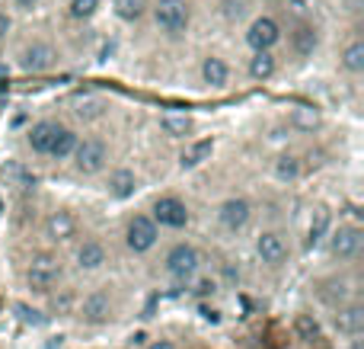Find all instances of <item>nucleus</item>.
<instances>
[{
  "mask_svg": "<svg viewBox=\"0 0 364 349\" xmlns=\"http://www.w3.org/2000/svg\"><path fill=\"white\" fill-rule=\"evenodd\" d=\"M64 279H68V263L58 250H32L29 260L23 263V286L32 298H51L64 288Z\"/></svg>",
  "mask_w": 364,
  "mask_h": 349,
  "instance_id": "nucleus-1",
  "label": "nucleus"
},
{
  "mask_svg": "<svg viewBox=\"0 0 364 349\" xmlns=\"http://www.w3.org/2000/svg\"><path fill=\"white\" fill-rule=\"evenodd\" d=\"M201 269H205V254L192 241H173L160 256V273L173 286L188 288L201 276Z\"/></svg>",
  "mask_w": 364,
  "mask_h": 349,
  "instance_id": "nucleus-2",
  "label": "nucleus"
},
{
  "mask_svg": "<svg viewBox=\"0 0 364 349\" xmlns=\"http://www.w3.org/2000/svg\"><path fill=\"white\" fill-rule=\"evenodd\" d=\"M74 318L83 327H109L119 318V295L112 286H96L90 292L77 295Z\"/></svg>",
  "mask_w": 364,
  "mask_h": 349,
  "instance_id": "nucleus-3",
  "label": "nucleus"
},
{
  "mask_svg": "<svg viewBox=\"0 0 364 349\" xmlns=\"http://www.w3.org/2000/svg\"><path fill=\"white\" fill-rule=\"evenodd\" d=\"M252 256H256V263L265 269V273H282V269H288L291 256H294L288 231L262 228L256 237H252Z\"/></svg>",
  "mask_w": 364,
  "mask_h": 349,
  "instance_id": "nucleus-4",
  "label": "nucleus"
},
{
  "mask_svg": "<svg viewBox=\"0 0 364 349\" xmlns=\"http://www.w3.org/2000/svg\"><path fill=\"white\" fill-rule=\"evenodd\" d=\"M147 16H151L154 29L170 42L186 38L188 29H192V4L188 0H151Z\"/></svg>",
  "mask_w": 364,
  "mask_h": 349,
  "instance_id": "nucleus-5",
  "label": "nucleus"
},
{
  "mask_svg": "<svg viewBox=\"0 0 364 349\" xmlns=\"http://www.w3.org/2000/svg\"><path fill=\"white\" fill-rule=\"evenodd\" d=\"M364 250V231L358 222H339L326 234V256L336 266H352L361 260Z\"/></svg>",
  "mask_w": 364,
  "mask_h": 349,
  "instance_id": "nucleus-6",
  "label": "nucleus"
},
{
  "mask_svg": "<svg viewBox=\"0 0 364 349\" xmlns=\"http://www.w3.org/2000/svg\"><path fill=\"white\" fill-rule=\"evenodd\" d=\"M16 68L23 74H51V71L61 68V48H58L51 38L36 36V38H26L16 51Z\"/></svg>",
  "mask_w": 364,
  "mask_h": 349,
  "instance_id": "nucleus-7",
  "label": "nucleus"
},
{
  "mask_svg": "<svg viewBox=\"0 0 364 349\" xmlns=\"http://www.w3.org/2000/svg\"><path fill=\"white\" fill-rule=\"evenodd\" d=\"M109 160H112L109 141L100 138V135H87V138L77 141V147H74L68 164L77 177H100V173L109 170Z\"/></svg>",
  "mask_w": 364,
  "mask_h": 349,
  "instance_id": "nucleus-8",
  "label": "nucleus"
},
{
  "mask_svg": "<svg viewBox=\"0 0 364 349\" xmlns=\"http://www.w3.org/2000/svg\"><path fill=\"white\" fill-rule=\"evenodd\" d=\"M160 234L164 231L154 224V218L147 212H132L122 224V244L132 256H147L160 247Z\"/></svg>",
  "mask_w": 364,
  "mask_h": 349,
  "instance_id": "nucleus-9",
  "label": "nucleus"
},
{
  "mask_svg": "<svg viewBox=\"0 0 364 349\" xmlns=\"http://www.w3.org/2000/svg\"><path fill=\"white\" fill-rule=\"evenodd\" d=\"M112 254H109V244L100 234H80L70 247V269L80 276H96L109 266Z\"/></svg>",
  "mask_w": 364,
  "mask_h": 349,
  "instance_id": "nucleus-10",
  "label": "nucleus"
},
{
  "mask_svg": "<svg viewBox=\"0 0 364 349\" xmlns=\"http://www.w3.org/2000/svg\"><path fill=\"white\" fill-rule=\"evenodd\" d=\"M38 231L45 237V247L61 254L64 247H74V241L80 237V218L70 209H51V212H45Z\"/></svg>",
  "mask_w": 364,
  "mask_h": 349,
  "instance_id": "nucleus-11",
  "label": "nucleus"
},
{
  "mask_svg": "<svg viewBox=\"0 0 364 349\" xmlns=\"http://www.w3.org/2000/svg\"><path fill=\"white\" fill-rule=\"evenodd\" d=\"M256 218V205H252L250 196L243 192H233V196H224L218 205H214V222L224 234H243L246 228Z\"/></svg>",
  "mask_w": 364,
  "mask_h": 349,
  "instance_id": "nucleus-12",
  "label": "nucleus"
},
{
  "mask_svg": "<svg viewBox=\"0 0 364 349\" xmlns=\"http://www.w3.org/2000/svg\"><path fill=\"white\" fill-rule=\"evenodd\" d=\"M147 215L154 218V224L160 231H186L192 224V209H188V202L179 192H160V196H154Z\"/></svg>",
  "mask_w": 364,
  "mask_h": 349,
  "instance_id": "nucleus-13",
  "label": "nucleus"
},
{
  "mask_svg": "<svg viewBox=\"0 0 364 349\" xmlns=\"http://www.w3.org/2000/svg\"><path fill=\"white\" fill-rule=\"evenodd\" d=\"M243 42H246V48H250V55L252 51H275L278 45L284 42L282 19L272 16V13H259V16H252L243 29Z\"/></svg>",
  "mask_w": 364,
  "mask_h": 349,
  "instance_id": "nucleus-14",
  "label": "nucleus"
},
{
  "mask_svg": "<svg viewBox=\"0 0 364 349\" xmlns=\"http://www.w3.org/2000/svg\"><path fill=\"white\" fill-rule=\"evenodd\" d=\"M288 51L297 58V61H310V58L320 51V26L314 23V19H307V16H301V19H294V23L288 26Z\"/></svg>",
  "mask_w": 364,
  "mask_h": 349,
  "instance_id": "nucleus-15",
  "label": "nucleus"
},
{
  "mask_svg": "<svg viewBox=\"0 0 364 349\" xmlns=\"http://www.w3.org/2000/svg\"><path fill=\"white\" fill-rule=\"evenodd\" d=\"M333 330L339 333L342 340H355L364 337V301L355 295V298L342 301V305L333 308V318H329Z\"/></svg>",
  "mask_w": 364,
  "mask_h": 349,
  "instance_id": "nucleus-16",
  "label": "nucleus"
},
{
  "mask_svg": "<svg viewBox=\"0 0 364 349\" xmlns=\"http://www.w3.org/2000/svg\"><path fill=\"white\" fill-rule=\"evenodd\" d=\"M61 132H64V122H58V119H36L29 128H26V147H29L36 157H48Z\"/></svg>",
  "mask_w": 364,
  "mask_h": 349,
  "instance_id": "nucleus-17",
  "label": "nucleus"
},
{
  "mask_svg": "<svg viewBox=\"0 0 364 349\" xmlns=\"http://www.w3.org/2000/svg\"><path fill=\"white\" fill-rule=\"evenodd\" d=\"M198 80H201V87H208V90H227L233 80L230 61H227L224 55H218V51H208L198 61Z\"/></svg>",
  "mask_w": 364,
  "mask_h": 349,
  "instance_id": "nucleus-18",
  "label": "nucleus"
},
{
  "mask_svg": "<svg viewBox=\"0 0 364 349\" xmlns=\"http://www.w3.org/2000/svg\"><path fill=\"white\" fill-rule=\"evenodd\" d=\"M291 333L301 343V349H320V343L326 340V327L314 311H297L291 321Z\"/></svg>",
  "mask_w": 364,
  "mask_h": 349,
  "instance_id": "nucleus-19",
  "label": "nucleus"
},
{
  "mask_svg": "<svg viewBox=\"0 0 364 349\" xmlns=\"http://www.w3.org/2000/svg\"><path fill=\"white\" fill-rule=\"evenodd\" d=\"M102 189H106V196L115 199V202H128V199H134V192L141 189V177L132 167H112V170L106 173Z\"/></svg>",
  "mask_w": 364,
  "mask_h": 349,
  "instance_id": "nucleus-20",
  "label": "nucleus"
},
{
  "mask_svg": "<svg viewBox=\"0 0 364 349\" xmlns=\"http://www.w3.org/2000/svg\"><path fill=\"white\" fill-rule=\"evenodd\" d=\"M70 109H74V119L83 122V125H93V122H102L109 115V100L102 93H77L70 100Z\"/></svg>",
  "mask_w": 364,
  "mask_h": 349,
  "instance_id": "nucleus-21",
  "label": "nucleus"
},
{
  "mask_svg": "<svg viewBox=\"0 0 364 349\" xmlns=\"http://www.w3.org/2000/svg\"><path fill=\"white\" fill-rule=\"evenodd\" d=\"M326 125L320 106H310V103H297V106L288 109V128L297 135H316Z\"/></svg>",
  "mask_w": 364,
  "mask_h": 349,
  "instance_id": "nucleus-22",
  "label": "nucleus"
},
{
  "mask_svg": "<svg viewBox=\"0 0 364 349\" xmlns=\"http://www.w3.org/2000/svg\"><path fill=\"white\" fill-rule=\"evenodd\" d=\"M157 128H160V135H164V138L182 141V145H186V141H192L198 122H195L192 113H164L157 119Z\"/></svg>",
  "mask_w": 364,
  "mask_h": 349,
  "instance_id": "nucleus-23",
  "label": "nucleus"
},
{
  "mask_svg": "<svg viewBox=\"0 0 364 349\" xmlns=\"http://www.w3.org/2000/svg\"><path fill=\"white\" fill-rule=\"evenodd\" d=\"M320 286V298L329 305V311H333L336 305H342V301H348V298H355V282L348 279L346 273H333V276H326V279H320L316 282Z\"/></svg>",
  "mask_w": 364,
  "mask_h": 349,
  "instance_id": "nucleus-24",
  "label": "nucleus"
},
{
  "mask_svg": "<svg viewBox=\"0 0 364 349\" xmlns=\"http://www.w3.org/2000/svg\"><path fill=\"white\" fill-rule=\"evenodd\" d=\"M278 71H282V61H278L275 51H252V55L246 58V77H250L252 83L275 80Z\"/></svg>",
  "mask_w": 364,
  "mask_h": 349,
  "instance_id": "nucleus-25",
  "label": "nucleus"
},
{
  "mask_svg": "<svg viewBox=\"0 0 364 349\" xmlns=\"http://www.w3.org/2000/svg\"><path fill=\"white\" fill-rule=\"evenodd\" d=\"M339 71L352 80H358L364 74V38L355 32V36L346 38V45L339 48Z\"/></svg>",
  "mask_w": 364,
  "mask_h": 349,
  "instance_id": "nucleus-26",
  "label": "nucleus"
},
{
  "mask_svg": "<svg viewBox=\"0 0 364 349\" xmlns=\"http://www.w3.org/2000/svg\"><path fill=\"white\" fill-rule=\"evenodd\" d=\"M272 173H275L278 183H297V179L307 173V160L294 151H282L272 160Z\"/></svg>",
  "mask_w": 364,
  "mask_h": 349,
  "instance_id": "nucleus-27",
  "label": "nucleus"
},
{
  "mask_svg": "<svg viewBox=\"0 0 364 349\" xmlns=\"http://www.w3.org/2000/svg\"><path fill=\"white\" fill-rule=\"evenodd\" d=\"M211 154H214V138H192L179 151V167L182 170H195L205 160H211Z\"/></svg>",
  "mask_w": 364,
  "mask_h": 349,
  "instance_id": "nucleus-28",
  "label": "nucleus"
},
{
  "mask_svg": "<svg viewBox=\"0 0 364 349\" xmlns=\"http://www.w3.org/2000/svg\"><path fill=\"white\" fill-rule=\"evenodd\" d=\"M112 4V13L122 19V23H144L147 13H151V0H109Z\"/></svg>",
  "mask_w": 364,
  "mask_h": 349,
  "instance_id": "nucleus-29",
  "label": "nucleus"
},
{
  "mask_svg": "<svg viewBox=\"0 0 364 349\" xmlns=\"http://www.w3.org/2000/svg\"><path fill=\"white\" fill-rule=\"evenodd\" d=\"M333 215H329V209H314V215H310V228H307V247H316L320 241H326L329 228H333Z\"/></svg>",
  "mask_w": 364,
  "mask_h": 349,
  "instance_id": "nucleus-30",
  "label": "nucleus"
},
{
  "mask_svg": "<svg viewBox=\"0 0 364 349\" xmlns=\"http://www.w3.org/2000/svg\"><path fill=\"white\" fill-rule=\"evenodd\" d=\"M77 141H80V135H77L74 128H68V125H64V132L58 135L55 147H51L48 160H55V164H68V160H70V154H74V147H77Z\"/></svg>",
  "mask_w": 364,
  "mask_h": 349,
  "instance_id": "nucleus-31",
  "label": "nucleus"
},
{
  "mask_svg": "<svg viewBox=\"0 0 364 349\" xmlns=\"http://www.w3.org/2000/svg\"><path fill=\"white\" fill-rule=\"evenodd\" d=\"M102 0H68V16L74 23H90V19L100 13Z\"/></svg>",
  "mask_w": 364,
  "mask_h": 349,
  "instance_id": "nucleus-32",
  "label": "nucleus"
},
{
  "mask_svg": "<svg viewBox=\"0 0 364 349\" xmlns=\"http://www.w3.org/2000/svg\"><path fill=\"white\" fill-rule=\"evenodd\" d=\"M13 29H16V16H13V10H6V6H0V48H4V45L10 42Z\"/></svg>",
  "mask_w": 364,
  "mask_h": 349,
  "instance_id": "nucleus-33",
  "label": "nucleus"
},
{
  "mask_svg": "<svg viewBox=\"0 0 364 349\" xmlns=\"http://www.w3.org/2000/svg\"><path fill=\"white\" fill-rule=\"evenodd\" d=\"M220 4H224V10L220 13H224L227 23H237V19L246 13V0H220Z\"/></svg>",
  "mask_w": 364,
  "mask_h": 349,
  "instance_id": "nucleus-34",
  "label": "nucleus"
},
{
  "mask_svg": "<svg viewBox=\"0 0 364 349\" xmlns=\"http://www.w3.org/2000/svg\"><path fill=\"white\" fill-rule=\"evenodd\" d=\"M141 349H179V343L173 337H147Z\"/></svg>",
  "mask_w": 364,
  "mask_h": 349,
  "instance_id": "nucleus-35",
  "label": "nucleus"
},
{
  "mask_svg": "<svg viewBox=\"0 0 364 349\" xmlns=\"http://www.w3.org/2000/svg\"><path fill=\"white\" fill-rule=\"evenodd\" d=\"M10 4H13V10L16 13H36L45 0H10Z\"/></svg>",
  "mask_w": 364,
  "mask_h": 349,
  "instance_id": "nucleus-36",
  "label": "nucleus"
},
{
  "mask_svg": "<svg viewBox=\"0 0 364 349\" xmlns=\"http://www.w3.org/2000/svg\"><path fill=\"white\" fill-rule=\"evenodd\" d=\"M348 349H364V337H355V340H346Z\"/></svg>",
  "mask_w": 364,
  "mask_h": 349,
  "instance_id": "nucleus-37",
  "label": "nucleus"
},
{
  "mask_svg": "<svg viewBox=\"0 0 364 349\" xmlns=\"http://www.w3.org/2000/svg\"><path fill=\"white\" fill-rule=\"evenodd\" d=\"M0 4H4V0H0Z\"/></svg>",
  "mask_w": 364,
  "mask_h": 349,
  "instance_id": "nucleus-38",
  "label": "nucleus"
}]
</instances>
